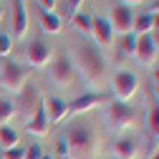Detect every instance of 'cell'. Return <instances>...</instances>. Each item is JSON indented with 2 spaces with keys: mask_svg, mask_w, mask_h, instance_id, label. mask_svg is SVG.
Wrapping results in <instances>:
<instances>
[{
  "mask_svg": "<svg viewBox=\"0 0 159 159\" xmlns=\"http://www.w3.org/2000/svg\"><path fill=\"white\" fill-rule=\"evenodd\" d=\"M121 53L124 56H134V51H136V33H126V35H121Z\"/></svg>",
  "mask_w": 159,
  "mask_h": 159,
  "instance_id": "obj_23",
  "label": "cell"
},
{
  "mask_svg": "<svg viewBox=\"0 0 159 159\" xmlns=\"http://www.w3.org/2000/svg\"><path fill=\"white\" fill-rule=\"evenodd\" d=\"M134 10L131 8H126V5H116L114 10H111V30H114V35L119 33V35H126V33H131V28H134Z\"/></svg>",
  "mask_w": 159,
  "mask_h": 159,
  "instance_id": "obj_10",
  "label": "cell"
},
{
  "mask_svg": "<svg viewBox=\"0 0 159 159\" xmlns=\"http://www.w3.org/2000/svg\"><path fill=\"white\" fill-rule=\"evenodd\" d=\"M111 89H114L116 101L129 104V98H134L136 91H139V76H136L134 71H119V73H114Z\"/></svg>",
  "mask_w": 159,
  "mask_h": 159,
  "instance_id": "obj_3",
  "label": "cell"
},
{
  "mask_svg": "<svg viewBox=\"0 0 159 159\" xmlns=\"http://www.w3.org/2000/svg\"><path fill=\"white\" fill-rule=\"evenodd\" d=\"M154 81H157V86H159V68H154Z\"/></svg>",
  "mask_w": 159,
  "mask_h": 159,
  "instance_id": "obj_34",
  "label": "cell"
},
{
  "mask_svg": "<svg viewBox=\"0 0 159 159\" xmlns=\"http://www.w3.org/2000/svg\"><path fill=\"white\" fill-rule=\"evenodd\" d=\"M152 28H154V13L144 10V13H139V15L134 18V28H131V33L142 35V33H152Z\"/></svg>",
  "mask_w": 159,
  "mask_h": 159,
  "instance_id": "obj_18",
  "label": "cell"
},
{
  "mask_svg": "<svg viewBox=\"0 0 159 159\" xmlns=\"http://www.w3.org/2000/svg\"><path fill=\"white\" fill-rule=\"evenodd\" d=\"M38 20H41V30L46 35H61L63 30V20L56 10H41L38 13Z\"/></svg>",
  "mask_w": 159,
  "mask_h": 159,
  "instance_id": "obj_15",
  "label": "cell"
},
{
  "mask_svg": "<svg viewBox=\"0 0 159 159\" xmlns=\"http://www.w3.org/2000/svg\"><path fill=\"white\" fill-rule=\"evenodd\" d=\"M25 61L28 66L33 68H46L53 63V48L46 43V41H33L28 48H25Z\"/></svg>",
  "mask_w": 159,
  "mask_h": 159,
  "instance_id": "obj_8",
  "label": "cell"
},
{
  "mask_svg": "<svg viewBox=\"0 0 159 159\" xmlns=\"http://www.w3.org/2000/svg\"><path fill=\"white\" fill-rule=\"evenodd\" d=\"M0 159H3V149H0Z\"/></svg>",
  "mask_w": 159,
  "mask_h": 159,
  "instance_id": "obj_38",
  "label": "cell"
},
{
  "mask_svg": "<svg viewBox=\"0 0 159 159\" xmlns=\"http://www.w3.org/2000/svg\"><path fill=\"white\" fill-rule=\"evenodd\" d=\"M43 159H56V157H51V154H43Z\"/></svg>",
  "mask_w": 159,
  "mask_h": 159,
  "instance_id": "obj_37",
  "label": "cell"
},
{
  "mask_svg": "<svg viewBox=\"0 0 159 159\" xmlns=\"http://www.w3.org/2000/svg\"><path fill=\"white\" fill-rule=\"evenodd\" d=\"M10 51H13V35L10 33H0V56L8 58Z\"/></svg>",
  "mask_w": 159,
  "mask_h": 159,
  "instance_id": "obj_25",
  "label": "cell"
},
{
  "mask_svg": "<svg viewBox=\"0 0 159 159\" xmlns=\"http://www.w3.org/2000/svg\"><path fill=\"white\" fill-rule=\"evenodd\" d=\"M3 159H25V149L20 144L10 147V149H3Z\"/></svg>",
  "mask_w": 159,
  "mask_h": 159,
  "instance_id": "obj_26",
  "label": "cell"
},
{
  "mask_svg": "<svg viewBox=\"0 0 159 159\" xmlns=\"http://www.w3.org/2000/svg\"><path fill=\"white\" fill-rule=\"evenodd\" d=\"M43 106H46V114H48L51 124H61L63 119L68 116V104L61 101V98H56V96H51L48 101H43Z\"/></svg>",
  "mask_w": 159,
  "mask_h": 159,
  "instance_id": "obj_17",
  "label": "cell"
},
{
  "mask_svg": "<svg viewBox=\"0 0 159 159\" xmlns=\"http://www.w3.org/2000/svg\"><path fill=\"white\" fill-rule=\"evenodd\" d=\"M101 101H104V93H98V91H86V93H78L73 101H68V114H86V111L96 109Z\"/></svg>",
  "mask_w": 159,
  "mask_h": 159,
  "instance_id": "obj_12",
  "label": "cell"
},
{
  "mask_svg": "<svg viewBox=\"0 0 159 159\" xmlns=\"http://www.w3.org/2000/svg\"><path fill=\"white\" fill-rule=\"evenodd\" d=\"M154 101L159 104V86H154Z\"/></svg>",
  "mask_w": 159,
  "mask_h": 159,
  "instance_id": "obj_33",
  "label": "cell"
},
{
  "mask_svg": "<svg viewBox=\"0 0 159 159\" xmlns=\"http://www.w3.org/2000/svg\"><path fill=\"white\" fill-rule=\"evenodd\" d=\"M139 3H144V0H121V5H126V8H131V5H139Z\"/></svg>",
  "mask_w": 159,
  "mask_h": 159,
  "instance_id": "obj_30",
  "label": "cell"
},
{
  "mask_svg": "<svg viewBox=\"0 0 159 159\" xmlns=\"http://www.w3.org/2000/svg\"><path fill=\"white\" fill-rule=\"evenodd\" d=\"M91 35L96 38V43L101 48H109L114 43V30H111V23L109 18H93V28H91Z\"/></svg>",
  "mask_w": 159,
  "mask_h": 159,
  "instance_id": "obj_14",
  "label": "cell"
},
{
  "mask_svg": "<svg viewBox=\"0 0 159 159\" xmlns=\"http://www.w3.org/2000/svg\"><path fill=\"white\" fill-rule=\"evenodd\" d=\"M76 68L81 73V78L89 86H98L104 81V71H106V61L101 51L93 43H81L76 48Z\"/></svg>",
  "mask_w": 159,
  "mask_h": 159,
  "instance_id": "obj_2",
  "label": "cell"
},
{
  "mask_svg": "<svg viewBox=\"0 0 159 159\" xmlns=\"http://www.w3.org/2000/svg\"><path fill=\"white\" fill-rule=\"evenodd\" d=\"M3 18H5V10H3V5H0V20H3Z\"/></svg>",
  "mask_w": 159,
  "mask_h": 159,
  "instance_id": "obj_35",
  "label": "cell"
},
{
  "mask_svg": "<svg viewBox=\"0 0 159 159\" xmlns=\"http://www.w3.org/2000/svg\"><path fill=\"white\" fill-rule=\"evenodd\" d=\"M147 126H149V134L159 139V104L154 101V106L149 109V119H147Z\"/></svg>",
  "mask_w": 159,
  "mask_h": 159,
  "instance_id": "obj_22",
  "label": "cell"
},
{
  "mask_svg": "<svg viewBox=\"0 0 159 159\" xmlns=\"http://www.w3.org/2000/svg\"><path fill=\"white\" fill-rule=\"evenodd\" d=\"M56 154L61 157V159H68V147H66L63 139H58V142H56Z\"/></svg>",
  "mask_w": 159,
  "mask_h": 159,
  "instance_id": "obj_28",
  "label": "cell"
},
{
  "mask_svg": "<svg viewBox=\"0 0 159 159\" xmlns=\"http://www.w3.org/2000/svg\"><path fill=\"white\" fill-rule=\"evenodd\" d=\"M35 3H38V8H41V10H56L58 0H35Z\"/></svg>",
  "mask_w": 159,
  "mask_h": 159,
  "instance_id": "obj_29",
  "label": "cell"
},
{
  "mask_svg": "<svg viewBox=\"0 0 159 159\" xmlns=\"http://www.w3.org/2000/svg\"><path fill=\"white\" fill-rule=\"evenodd\" d=\"M43 154H46V152H43L41 144H33V147L25 149V159H43Z\"/></svg>",
  "mask_w": 159,
  "mask_h": 159,
  "instance_id": "obj_27",
  "label": "cell"
},
{
  "mask_svg": "<svg viewBox=\"0 0 159 159\" xmlns=\"http://www.w3.org/2000/svg\"><path fill=\"white\" fill-rule=\"evenodd\" d=\"M71 20H73V25L81 30V33H91V28H93V15L86 13V10H78Z\"/></svg>",
  "mask_w": 159,
  "mask_h": 159,
  "instance_id": "obj_21",
  "label": "cell"
},
{
  "mask_svg": "<svg viewBox=\"0 0 159 159\" xmlns=\"http://www.w3.org/2000/svg\"><path fill=\"white\" fill-rule=\"evenodd\" d=\"M28 23H30V18H28L25 0H10V33H13V41L25 35Z\"/></svg>",
  "mask_w": 159,
  "mask_h": 159,
  "instance_id": "obj_7",
  "label": "cell"
},
{
  "mask_svg": "<svg viewBox=\"0 0 159 159\" xmlns=\"http://www.w3.org/2000/svg\"><path fill=\"white\" fill-rule=\"evenodd\" d=\"M152 33H159V13H154V28H152Z\"/></svg>",
  "mask_w": 159,
  "mask_h": 159,
  "instance_id": "obj_31",
  "label": "cell"
},
{
  "mask_svg": "<svg viewBox=\"0 0 159 159\" xmlns=\"http://www.w3.org/2000/svg\"><path fill=\"white\" fill-rule=\"evenodd\" d=\"M18 144H20V134L10 124L0 126V149H10V147H18Z\"/></svg>",
  "mask_w": 159,
  "mask_h": 159,
  "instance_id": "obj_19",
  "label": "cell"
},
{
  "mask_svg": "<svg viewBox=\"0 0 159 159\" xmlns=\"http://www.w3.org/2000/svg\"><path fill=\"white\" fill-rule=\"evenodd\" d=\"M149 13H159V0H154V3L149 5Z\"/></svg>",
  "mask_w": 159,
  "mask_h": 159,
  "instance_id": "obj_32",
  "label": "cell"
},
{
  "mask_svg": "<svg viewBox=\"0 0 159 159\" xmlns=\"http://www.w3.org/2000/svg\"><path fill=\"white\" fill-rule=\"evenodd\" d=\"M136 154H139V142L134 136L116 139V144H114V157L116 159H136Z\"/></svg>",
  "mask_w": 159,
  "mask_h": 159,
  "instance_id": "obj_16",
  "label": "cell"
},
{
  "mask_svg": "<svg viewBox=\"0 0 159 159\" xmlns=\"http://www.w3.org/2000/svg\"><path fill=\"white\" fill-rule=\"evenodd\" d=\"M13 101H15L18 114H30V116H33V111L38 109V104H41V101H38V89H35L33 84H25L20 91L15 93Z\"/></svg>",
  "mask_w": 159,
  "mask_h": 159,
  "instance_id": "obj_11",
  "label": "cell"
},
{
  "mask_svg": "<svg viewBox=\"0 0 159 159\" xmlns=\"http://www.w3.org/2000/svg\"><path fill=\"white\" fill-rule=\"evenodd\" d=\"M63 142L68 147V159H96V131L86 119H76L63 129Z\"/></svg>",
  "mask_w": 159,
  "mask_h": 159,
  "instance_id": "obj_1",
  "label": "cell"
},
{
  "mask_svg": "<svg viewBox=\"0 0 159 159\" xmlns=\"http://www.w3.org/2000/svg\"><path fill=\"white\" fill-rule=\"evenodd\" d=\"M48 76L56 86H71L73 84V61H68L66 56L56 58L48 68Z\"/></svg>",
  "mask_w": 159,
  "mask_h": 159,
  "instance_id": "obj_9",
  "label": "cell"
},
{
  "mask_svg": "<svg viewBox=\"0 0 159 159\" xmlns=\"http://www.w3.org/2000/svg\"><path fill=\"white\" fill-rule=\"evenodd\" d=\"M81 5H84V0H66V3H63V13H61V20H66V18L71 20V18L81 10Z\"/></svg>",
  "mask_w": 159,
  "mask_h": 159,
  "instance_id": "obj_24",
  "label": "cell"
},
{
  "mask_svg": "<svg viewBox=\"0 0 159 159\" xmlns=\"http://www.w3.org/2000/svg\"><path fill=\"white\" fill-rule=\"evenodd\" d=\"M15 114H18L15 101H13V98H8V96H3V98H0V126L10 124V119H13Z\"/></svg>",
  "mask_w": 159,
  "mask_h": 159,
  "instance_id": "obj_20",
  "label": "cell"
},
{
  "mask_svg": "<svg viewBox=\"0 0 159 159\" xmlns=\"http://www.w3.org/2000/svg\"><path fill=\"white\" fill-rule=\"evenodd\" d=\"M152 159H159V149H157V152H154V154H152Z\"/></svg>",
  "mask_w": 159,
  "mask_h": 159,
  "instance_id": "obj_36",
  "label": "cell"
},
{
  "mask_svg": "<svg viewBox=\"0 0 159 159\" xmlns=\"http://www.w3.org/2000/svg\"><path fill=\"white\" fill-rule=\"evenodd\" d=\"M106 116H109V124L116 131H124V129L134 126V121H136V111L124 101H111L106 109Z\"/></svg>",
  "mask_w": 159,
  "mask_h": 159,
  "instance_id": "obj_5",
  "label": "cell"
},
{
  "mask_svg": "<svg viewBox=\"0 0 159 159\" xmlns=\"http://www.w3.org/2000/svg\"><path fill=\"white\" fill-rule=\"evenodd\" d=\"M25 84H28V71L20 63L5 61V66L0 68V86L5 91H10V93H18Z\"/></svg>",
  "mask_w": 159,
  "mask_h": 159,
  "instance_id": "obj_4",
  "label": "cell"
},
{
  "mask_svg": "<svg viewBox=\"0 0 159 159\" xmlns=\"http://www.w3.org/2000/svg\"><path fill=\"white\" fill-rule=\"evenodd\" d=\"M134 56L139 58V63H144V66L157 63V58H159V43H157L154 33L136 35V51H134Z\"/></svg>",
  "mask_w": 159,
  "mask_h": 159,
  "instance_id": "obj_6",
  "label": "cell"
},
{
  "mask_svg": "<svg viewBox=\"0 0 159 159\" xmlns=\"http://www.w3.org/2000/svg\"><path fill=\"white\" fill-rule=\"evenodd\" d=\"M48 114H46V106L43 104H38V109L33 111L30 119H25V131L33 134V136H48Z\"/></svg>",
  "mask_w": 159,
  "mask_h": 159,
  "instance_id": "obj_13",
  "label": "cell"
}]
</instances>
